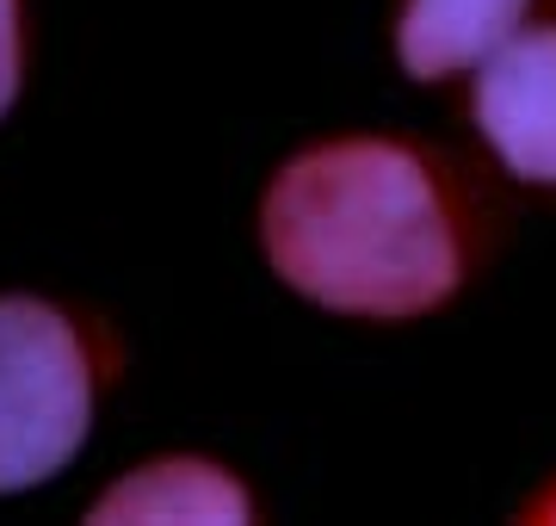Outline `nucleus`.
I'll list each match as a JSON object with an SVG mask.
<instances>
[{
	"label": "nucleus",
	"mask_w": 556,
	"mask_h": 526,
	"mask_svg": "<svg viewBox=\"0 0 556 526\" xmlns=\"http://www.w3.org/2000/svg\"><path fill=\"white\" fill-rule=\"evenodd\" d=\"M260 242L298 285L346 316H420L464 273L452 211L402 142H328L285 167L260 211Z\"/></svg>",
	"instance_id": "obj_1"
},
{
	"label": "nucleus",
	"mask_w": 556,
	"mask_h": 526,
	"mask_svg": "<svg viewBox=\"0 0 556 526\" xmlns=\"http://www.w3.org/2000/svg\"><path fill=\"white\" fill-rule=\"evenodd\" d=\"M93 427V365L75 323L38 298H0V496L56 477Z\"/></svg>",
	"instance_id": "obj_2"
},
{
	"label": "nucleus",
	"mask_w": 556,
	"mask_h": 526,
	"mask_svg": "<svg viewBox=\"0 0 556 526\" xmlns=\"http://www.w3.org/2000/svg\"><path fill=\"white\" fill-rule=\"evenodd\" d=\"M477 124L507 174L556 186V25L514 32L482 57Z\"/></svg>",
	"instance_id": "obj_3"
},
{
	"label": "nucleus",
	"mask_w": 556,
	"mask_h": 526,
	"mask_svg": "<svg viewBox=\"0 0 556 526\" xmlns=\"http://www.w3.org/2000/svg\"><path fill=\"white\" fill-rule=\"evenodd\" d=\"M519 13H526V0H408L396 25L402 68L415 82L457 75L489 57L501 38H514Z\"/></svg>",
	"instance_id": "obj_4"
},
{
	"label": "nucleus",
	"mask_w": 556,
	"mask_h": 526,
	"mask_svg": "<svg viewBox=\"0 0 556 526\" xmlns=\"http://www.w3.org/2000/svg\"><path fill=\"white\" fill-rule=\"evenodd\" d=\"M93 521H248V496L211 465H149L124 477Z\"/></svg>",
	"instance_id": "obj_5"
},
{
	"label": "nucleus",
	"mask_w": 556,
	"mask_h": 526,
	"mask_svg": "<svg viewBox=\"0 0 556 526\" xmlns=\"http://www.w3.org/2000/svg\"><path fill=\"white\" fill-rule=\"evenodd\" d=\"M20 100V0H0V118Z\"/></svg>",
	"instance_id": "obj_6"
}]
</instances>
